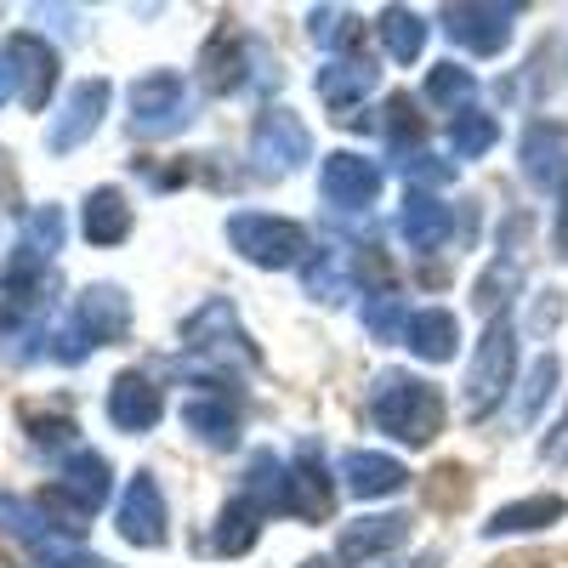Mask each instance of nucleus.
Instances as JSON below:
<instances>
[{
	"instance_id": "1",
	"label": "nucleus",
	"mask_w": 568,
	"mask_h": 568,
	"mask_svg": "<svg viewBox=\"0 0 568 568\" xmlns=\"http://www.w3.org/2000/svg\"><path fill=\"white\" fill-rule=\"evenodd\" d=\"M369 415L398 444L426 449L444 433V393L433 382H420V375H409V369H382L369 382Z\"/></svg>"
},
{
	"instance_id": "2",
	"label": "nucleus",
	"mask_w": 568,
	"mask_h": 568,
	"mask_svg": "<svg viewBox=\"0 0 568 568\" xmlns=\"http://www.w3.org/2000/svg\"><path fill=\"white\" fill-rule=\"evenodd\" d=\"M125 329H131V302H125V291H120V284H91V291H80V302H74V318L58 329L52 358H58V364H80L91 347L125 342Z\"/></svg>"
},
{
	"instance_id": "3",
	"label": "nucleus",
	"mask_w": 568,
	"mask_h": 568,
	"mask_svg": "<svg viewBox=\"0 0 568 568\" xmlns=\"http://www.w3.org/2000/svg\"><path fill=\"white\" fill-rule=\"evenodd\" d=\"M109 489H114L109 460H103L98 449H74V455L63 460V471H58V484L40 495V511L52 517L63 535H80V529H85V517L109 500Z\"/></svg>"
},
{
	"instance_id": "4",
	"label": "nucleus",
	"mask_w": 568,
	"mask_h": 568,
	"mask_svg": "<svg viewBox=\"0 0 568 568\" xmlns=\"http://www.w3.org/2000/svg\"><path fill=\"white\" fill-rule=\"evenodd\" d=\"M511 375H517V324L500 313V318L484 324V342L466 364V420L495 415V404L511 387Z\"/></svg>"
},
{
	"instance_id": "5",
	"label": "nucleus",
	"mask_w": 568,
	"mask_h": 568,
	"mask_svg": "<svg viewBox=\"0 0 568 568\" xmlns=\"http://www.w3.org/2000/svg\"><path fill=\"white\" fill-rule=\"evenodd\" d=\"M227 245L251 267H302L313 256L307 227L291 222V216H267V211H233L227 216Z\"/></svg>"
},
{
	"instance_id": "6",
	"label": "nucleus",
	"mask_w": 568,
	"mask_h": 568,
	"mask_svg": "<svg viewBox=\"0 0 568 568\" xmlns=\"http://www.w3.org/2000/svg\"><path fill=\"white\" fill-rule=\"evenodd\" d=\"M182 347L200 364H216V369H240V364L256 369V347L245 336L240 313H233V302H222V296H211L194 318L182 324Z\"/></svg>"
},
{
	"instance_id": "7",
	"label": "nucleus",
	"mask_w": 568,
	"mask_h": 568,
	"mask_svg": "<svg viewBox=\"0 0 568 568\" xmlns=\"http://www.w3.org/2000/svg\"><path fill=\"white\" fill-rule=\"evenodd\" d=\"M52 256H40L34 245L18 240V251L7 256V273H0V329H23L34 318H45L52 307Z\"/></svg>"
},
{
	"instance_id": "8",
	"label": "nucleus",
	"mask_w": 568,
	"mask_h": 568,
	"mask_svg": "<svg viewBox=\"0 0 568 568\" xmlns=\"http://www.w3.org/2000/svg\"><path fill=\"white\" fill-rule=\"evenodd\" d=\"M251 160L262 176H291L302 171V160H313V131L291 109H267L256 114V131H251Z\"/></svg>"
},
{
	"instance_id": "9",
	"label": "nucleus",
	"mask_w": 568,
	"mask_h": 568,
	"mask_svg": "<svg viewBox=\"0 0 568 568\" xmlns=\"http://www.w3.org/2000/svg\"><path fill=\"white\" fill-rule=\"evenodd\" d=\"M187 125V80L171 69H154L131 85V131L136 136H171Z\"/></svg>"
},
{
	"instance_id": "10",
	"label": "nucleus",
	"mask_w": 568,
	"mask_h": 568,
	"mask_svg": "<svg viewBox=\"0 0 568 568\" xmlns=\"http://www.w3.org/2000/svg\"><path fill=\"white\" fill-rule=\"evenodd\" d=\"M329 506H336V489H329V471L318 466V449L302 444L296 460H284V478H278V511L284 517H302V524H324Z\"/></svg>"
},
{
	"instance_id": "11",
	"label": "nucleus",
	"mask_w": 568,
	"mask_h": 568,
	"mask_svg": "<svg viewBox=\"0 0 568 568\" xmlns=\"http://www.w3.org/2000/svg\"><path fill=\"white\" fill-rule=\"evenodd\" d=\"M409 535V517L404 511H375V517H353V524H342L336 535V568H364L375 557L398 551Z\"/></svg>"
},
{
	"instance_id": "12",
	"label": "nucleus",
	"mask_w": 568,
	"mask_h": 568,
	"mask_svg": "<svg viewBox=\"0 0 568 568\" xmlns=\"http://www.w3.org/2000/svg\"><path fill=\"white\" fill-rule=\"evenodd\" d=\"M318 187H324V205H336V211H364L375 205V194H382V165L364 160V154H329L324 171H318Z\"/></svg>"
},
{
	"instance_id": "13",
	"label": "nucleus",
	"mask_w": 568,
	"mask_h": 568,
	"mask_svg": "<svg viewBox=\"0 0 568 568\" xmlns=\"http://www.w3.org/2000/svg\"><path fill=\"white\" fill-rule=\"evenodd\" d=\"M444 29L471 58H495L517 29V7H444Z\"/></svg>"
},
{
	"instance_id": "14",
	"label": "nucleus",
	"mask_w": 568,
	"mask_h": 568,
	"mask_svg": "<svg viewBox=\"0 0 568 568\" xmlns=\"http://www.w3.org/2000/svg\"><path fill=\"white\" fill-rule=\"evenodd\" d=\"M165 524L171 517H165V495L154 484V471H136L120 500V535L142 551H154V546H165Z\"/></svg>"
},
{
	"instance_id": "15",
	"label": "nucleus",
	"mask_w": 568,
	"mask_h": 568,
	"mask_svg": "<svg viewBox=\"0 0 568 568\" xmlns=\"http://www.w3.org/2000/svg\"><path fill=\"white\" fill-rule=\"evenodd\" d=\"M0 52H7V63L18 74V103L23 109H45V98H52V85H58V52L40 34H12Z\"/></svg>"
},
{
	"instance_id": "16",
	"label": "nucleus",
	"mask_w": 568,
	"mask_h": 568,
	"mask_svg": "<svg viewBox=\"0 0 568 568\" xmlns=\"http://www.w3.org/2000/svg\"><path fill=\"white\" fill-rule=\"evenodd\" d=\"M103 109H109V80H80V85L69 91V103L58 109L52 131H45V142H52V154L80 149V142L103 125Z\"/></svg>"
},
{
	"instance_id": "17",
	"label": "nucleus",
	"mask_w": 568,
	"mask_h": 568,
	"mask_svg": "<svg viewBox=\"0 0 568 568\" xmlns=\"http://www.w3.org/2000/svg\"><path fill=\"white\" fill-rule=\"evenodd\" d=\"M165 415V398L154 387L149 369H120L114 387H109V420L120 433H149V426Z\"/></svg>"
},
{
	"instance_id": "18",
	"label": "nucleus",
	"mask_w": 568,
	"mask_h": 568,
	"mask_svg": "<svg viewBox=\"0 0 568 568\" xmlns=\"http://www.w3.org/2000/svg\"><path fill=\"white\" fill-rule=\"evenodd\" d=\"M517 154H524V176L546 194H562L568 187V131L562 125H529L524 142H517Z\"/></svg>"
},
{
	"instance_id": "19",
	"label": "nucleus",
	"mask_w": 568,
	"mask_h": 568,
	"mask_svg": "<svg viewBox=\"0 0 568 568\" xmlns=\"http://www.w3.org/2000/svg\"><path fill=\"white\" fill-rule=\"evenodd\" d=\"M256 52V40L251 34H233L222 29L211 45H205V58H200V85L211 91V98H227V91H245L251 74H245V58Z\"/></svg>"
},
{
	"instance_id": "20",
	"label": "nucleus",
	"mask_w": 568,
	"mask_h": 568,
	"mask_svg": "<svg viewBox=\"0 0 568 568\" xmlns=\"http://www.w3.org/2000/svg\"><path fill=\"white\" fill-rule=\"evenodd\" d=\"M398 233L426 256V251H444L449 245V233H455V211L438 200V194H426V187H409V200L398 211Z\"/></svg>"
},
{
	"instance_id": "21",
	"label": "nucleus",
	"mask_w": 568,
	"mask_h": 568,
	"mask_svg": "<svg viewBox=\"0 0 568 568\" xmlns=\"http://www.w3.org/2000/svg\"><path fill=\"white\" fill-rule=\"evenodd\" d=\"M342 484L358 500H382V495H398L409 484V466L393 455H375V449H353V455H342Z\"/></svg>"
},
{
	"instance_id": "22",
	"label": "nucleus",
	"mask_w": 568,
	"mask_h": 568,
	"mask_svg": "<svg viewBox=\"0 0 568 568\" xmlns=\"http://www.w3.org/2000/svg\"><path fill=\"white\" fill-rule=\"evenodd\" d=\"M369 91H375V63H364V58H329L318 69V98L336 109V114L358 109Z\"/></svg>"
},
{
	"instance_id": "23",
	"label": "nucleus",
	"mask_w": 568,
	"mask_h": 568,
	"mask_svg": "<svg viewBox=\"0 0 568 568\" xmlns=\"http://www.w3.org/2000/svg\"><path fill=\"white\" fill-rule=\"evenodd\" d=\"M455 342H460L455 313H444V307H420V313H409L404 347H409L415 358H426V364H449V358H455Z\"/></svg>"
},
{
	"instance_id": "24",
	"label": "nucleus",
	"mask_w": 568,
	"mask_h": 568,
	"mask_svg": "<svg viewBox=\"0 0 568 568\" xmlns=\"http://www.w3.org/2000/svg\"><path fill=\"white\" fill-rule=\"evenodd\" d=\"M562 517H568V500H562V495H529V500L500 506L489 524H484V535H489V540H500V535H535V529L562 524Z\"/></svg>"
},
{
	"instance_id": "25",
	"label": "nucleus",
	"mask_w": 568,
	"mask_h": 568,
	"mask_svg": "<svg viewBox=\"0 0 568 568\" xmlns=\"http://www.w3.org/2000/svg\"><path fill=\"white\" fill-rule=\"evenodd\" d=\"M182 420H187V433H200L211 449H227L233 433H240V409H233L222 393H211V387L182 404Z\"/></svg>"
},
{
	"instance_id": "26",
	"label": "nucleus",
	"mask_w": 568,
	"mask_h": 568,
	"mask_svg": "<svg viewBox=\"0 0 568 568\" xmlns=\"http://www.w3.org/2000/svg\"><path fill=\"white\" fill-rule=\"evenodd\" d=\"M262 506L251 500V495H233L227 506H222V517H216V535H211V546L222 551V557H240V551H251L256 540H262Z\"/></svg>"
},
{
	"instance_id": "27",
	"label": "nucleus",
	"mask_w": 568,
	"mask_h": 568,
	"mask_svg": "<svg viewBox=\"0 0 568 568\" xmlns=\"http://www.w3.org/2000/svg\"><path fill=\"white\" fill-rule=\"evenodd\" d=\"M80 227H85V240H91V245H120L125 233H131V205H125L120 187H98V194L85 200Z\"/></svg>"
},
{
	"instance_id": "28",
	"label": "nucleus",
	"mask_w": 568,
	"mask_h": 568,
	"mask_svg": "<svg viewBox=\"0 0 568 568\" xmlns=\"http://www.w3.org/2000/svg\"><path fill=\"white\" fill-rule=\"evenodd\" d=\"M375 34H382V45H387L393 63H415L420 45H426V23H420V12H409V7H387L382 18H375Z\"/></svg>"
},
{
	"instance_id": "29",
	"label": "nucleus",
	"mask_w": 568,
	"mask_h": 568,
	"mask_svg": "<svg viewBox=\"0 0 568 568\" xmlns=\"http://www.w3.org/2000/svg\"><path fill=\"white\" fill-rule=\"evenodd\" d=\"M557 375H562V364H557L551 353H540L535 369L524 375V393H517V404H511V420H517V426H529V420L540 415V404L557 393Z\"/></svg>"
},
{
	"instance_id": "30",
	"label": "nucleus",
	"mask_w": 568,
	"mask_h": 568,
	"mask_svg": "<svg viewBox=\"0 0 568 568\" xmlns=\"http://www.w3.org/2000/svg\"><path fill=\"white\" fill-rule=\"evenodd\" d=\"M471 91H478V80H471V69H460V63H433V74H426V103L433 109H460L466 114Z\"/></svg>"
},
{
	"instance_id": "31",
	"label": "nucleus",
	"mask_w": 568,
	"mask_h": 568,
	"mask_svg": "<svg viewBox=\"0 0 568 568\" xmlns=\"http://www.w3.org/2000/svg\"><path fill=\"white\" fill-rule=\"evenodd\" d=\"M495 142H500L495 114H478V109L455 114V125H449V149H455V154H466V160H484V154L495 149Z\"/></svg>"
},
{
	"instance_id": "32",
	"label": "nucleus",
	"mask_w": 568,
	"mask_h": 568,
	"mask_svg": "<svg viewBox=\"0 0 568 568\" xmlns=\"http://www.w3.org/2000/svg\"><path fill=\"white\" fill-rule=\"evenodd\" d=\"M375 125H382V136L393 142V149H409V154H415V142L426 136V120L415 114V98H404V91L382 103V120Z\"/></svg>"
},
{
	"instance_id": "33",
	"label": "nucleus",
	"mask_w": 568,
	"mask_h": 568,
	"mask_svg": "<svg viewBox=\"0 0 568 568\" xmlns=\"http://www.w3.org/2000/svg\"><path fill=\"white\" fill-rule=\"evenodd\" d=\"M364 329L375 342H404V329H409V313H404V296L382 291V296H369L364 302Z\"/></svg>"
},
{
	"instance_id": "34",
	"label": "nucleus",
	"mask_w": 568,
	"mask_h": 568,
	"mask_svg": "<svg viewBox=\"0 0 568 568\" xmlns=\"http://www.w3.org/2000/svg\"><path fill=\"white\" fill-rule=\"evenodd\" d=\"M313 40L329 45V52H336V45H358V40H364V23H358L353 12H342V7H336V12L318 7V12H313Z\"/></svg>"
},
{
	"instance_id": "35",
	"label": "nucleus",
	"mask_w": 568,
	"mask_h": 568,
	"mask_svg": "<svg viewBox=\"0 0 568 568\" xmlns=\"http://www.w3.org/2000/svg\"><path fill=\"white\" fill-rule=\"evenodd\" d=\"M23 245H34L40 256H52L63 245V211L58 205H40L29 222H23Z\"/></svg>"
},
{
	"instance_id": "36",
	"label": "nucleus",
	"mask_w": 568,
	"mask_h": 568,
	"mask_svg": "<svg viewBox=\"0 0 568 568\" xmlns=\"http://www.w3.org/2000/svg\"><path fill=\"white\" fill-rule=\"evenodd\" d=\"M29 420V433H34V444H45V449H52V444H74V420L69 415H23Z\"/></svg>"
},
{
	"instance_id": "37",
	"label": "nucleus",
	"mask_w": 568,
	"mask_h": 568,
	"mask_svg": "<svg viewBox=\"0 0 568 568\" xmlns=\"http://www.w3.org/2000/svg\"><path fill=\"white\" fill-rule=\"evenodd\" d=\"M404 171H409V182H449V176H455V165H449V160L426 154V149H415V154L404 160Z\"/></svg>"
},
{
	"instance_id": "38",
	"label": "nucleus",
	"mask_w": 568,
	"mask_h": 568,
	"mask_svg": "<svg viewBox=\"0 0 568 568\" xmlns=\"http://www.w3.org/2000/svg\"><path fill=\"white\" fill-rule=\"evenodd\" d=\"M540 460H551V466H568V415L551 426V438L540 444Z\"/></svg>"
},
{
	"instance_id": "39",
	"label": "nucleus",
	"mask_w": 568,
	"mask_h": 568,
	"mask_svg": "<svg viewBox=\"0 0 568 568\" xmlns=\"http://www.w3.org/2000/svg\"><path fill=\"white\" fill-rule=\"evenodd\" d=\"M551 324H562V296H557V291H540V302H535V329L546 336Z\"/></svg>"
},
{
	"instance_id": "40",
	"label": "nucleus",
	"mask_w": 568,
	"mask_h": 568,
	"mask_svg": "<svg viewBox=\"0 0 568 568\" xmlns=\"http://www.w3.org/2000/svg\"><path fill=\"white\" fill-rule=\"evenodd\" d=\"M557 251H562V262H568V187H562V194H557Z\"/></svg>"
},
{
	"instance_id": "41",
	"label": "nucleus",
	"mask_w": 568,
	"mask_h": 568,
	"mask_svg": "<svg viewBox=\"0 0 568 568\" xmlns=\"http://www.w3.org/2000/svg\"><path fill=\"white\" fill-rule=\"evenodd\" d=\"M12 98H18V74H12L7 52H0V103H12Z\"/></svg>"
},
{
	"instance_id": "42",
	"label": "nucleus",
	"mask_w": 568,
	"mask_h": 568,
	"mask_svg": "<svg viewBox=\"0 0 568 568\" xmlns=\"http://www.w3.org/2000/svg\"><path fill=\"white\" fill-rule=\"evenodd\" d=\"M302 568H329V557H307V562H302Z\"/></svg>"
},
{
	"instance_id": "43",
	"label": "nucleus",
	"mask_w": 568,
	"mask_h": 568,
	"mask_svg": "<svg viewBox=\"0 0 568 568\" xmlns=\"http://www.w3.org/2000/svg\"><path fill=\"white\" fill-rule=\"evenodd\" d=\"M0 568H18V562H7V557H0Z\"/></svg>"
}]
</instances>
